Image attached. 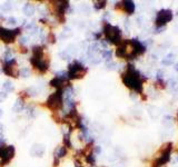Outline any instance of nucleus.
I'll return each instance as SVG.
<instances>
[{"instance_id": "f704fd0d", "label": "nucleus", "mask_w": 178, "mask_h": 167, "mask_svg": "<svg viewBox=\"0 0 178 167\" xmlns=\"http://www.w3.org/2000/svg\"><path fill=\"white\" fill-rule=\"evenodd\" d=\"M0 18H1V15H0Z\"/></svg>"}, {"instance_id": "f3484780", "label": "nucleus", "mask_w": 178, "mask_h": 167, "mask_svg": "<svg viewBox=\"0 0 178 167\" xmlns=\"http://www.w3.org/2000/svg\"><path fill=\"white\" fill-rule=\"evenodd\" d=\"M2 87H3V89H5L6 92H12V90H14V85H12V83L9 80L5 81Z\"/></svg>"}, {"instance_id": "2f4dec72", "label": "nucleus", "mask_w": 178, "mask_h": 167, "mask_svg": "<svg viewBox=\"0 0 178 167\" xmlns=\"http://www.w3.org/2000/svg\"><path fill=\"white\" fill-rule=\"evenodd\" d=\"M2 131H3V126L0 124V135H2Z\"/></svg>"}, {"instance_id": "5701e85b", "label": "nucleus", "mask_w": 178, "mask_h": 167, "mask_svg": "<svg viewBox=\"0 0 178 167\" xmlns=\"http://www.w3.org/2000/svg\"><path fill=\"white\" fill-rule=\"evenodd\" d=\"M60 57L61 59H65V60H69L70 59V55L68 54V51H62V53L60 54Z\"/></svg>"}, {"instance_id": "0eeeda50", "label": "nucleus", "mask_w": 178, "mask_h": 167, "mask_svg": "<svg viewBox=\"0 0 178 167\" xmlns=\"http://www.w3.org/2000/svg\"><path fill=\"white\" fill-rule=\"evenodd\" d=\"M172 143L167 144V147H165L164 149L161 150L160 155L157 157V161H156V166H161V165H165L167 161H169L170 158V153H172Z\"/></svg>"}, {"instance_id": "a211bd4d", "label": "nucleus", "mask_w": 178, "mask_h": 167, "mask_svg": "<svg viewBox=\"0 0 178 167\" xmlns=\"http://www.w3.org/2000/svg\"><path fill=\"white\" fill-rule=\"evenodd\" d=\"M174 55L172 54H169V55L167 56V58L164 59V60L161 61V64L164 65V66H169V65H172V62H174Z\"/></svg>"}, {"instance_id": "ddd939ff", "label": "nucleus", "mask_w": 178, "mask_h": 167, "mask_svg": "<svg viewBox=\"0 0 178 167\" xmlns=\"http://www.w3.org/2000/svg\"><path fill=\"white\" fill-rule=\"evenodd\" d=\"M67 154V149L65 146H59L57 147V149L55 150V158H62L65 157V155Z\"/></svg>"}, {"instance_id": "72a5a7b5", "label": "nucleus", "mask_w": 178, "mask_h": 167, "mask_svg": "<svg viewBox=\"0 0 178 167\" xmlns=\"http://www.w3.org/2000/svg\"><path fill=\"white\" fill-rule=\"evenodd\" d=\"M2 115H3V111H2V109H0V118L2 117Z\"/></svg>"}, {"instance_id": "393cba45", "label": "nucleus", "mask_w": 178, "mask_h": 167, "mask_svg": "<svg viewBox=\"0 0 178 167\" xmlns=\"http://www.w3.org/2000/svg\"><path fill=\"white\" fill-rule=\"evenodd\" d=\"M47 40H49L50 42H55L56 41V37H55V35H53V32H50L49 35H47Z\"/></svg>"}, {"instance_id": "f8f14e48", "label": "nucleus", "mask_w": 178, "mask_h": 167, "mask_svg": "<svg viewBox=\"0 0 178 167\" xmlns=\"http://www.w3.org/2000/svg\"><path fill=\"white\" fill-rule=\"evenodd\" d=\"M31 51H32V57H35V58H42L44 57V48L41 46H33Z\"/></svg>"}, {"instance_id": "473e14b6", "label": "nucleus", "mask_w": 178, "mask_h": 167, "mask_svg": "<svg viewBox=\"0 0 178 167\" xmlns=\"http://www.w3.org/2000/svg\"><path fill=\"white\" fill-rule=\"evenodd\" d=\"M174 68H175V70H176V71L178 72V64H176V65H175V67H174Z\"/></svg>"}, {"instance_id": "c756f323", "label": "nucleus", "mask_w": 178, "mask_h": 167, "mask_svg": "<svg viewBox=\"0 0 178 167\" xmlns=\"http://www.w3.org/2000/svg\"><path fill=\"white\" fill-rule=\"evenodd\" d=\"M94 152H95L96 154H99L100 152H101V148H100L99 146H96V147L94 148Z\"/></svg>"}, {"instance_id": "a878e982", "label": "nucleus", "mask_w": 178, "mask_h": 167, "mask_svg": "<svg viewBox=\"0 0 178 167\" xmlns=\"http://www.w3.org/2000/svg\"><path fill=\"white\" fill-rule=\"evenodd\" d=\"M27 92H28V96H29V95H30V96H35V95L37 94L36 89H35V88H29L27 90Z\"/></svg>"}, {"instance_id": "dca6fc26", "label": "nucleus", "mask_w": 178, "mask_h": 167, "mask_svg": "<svg viewBox=\"0 0 178 167\" xmlns=\"http://www.w3.org/2000/svg\"><path fill=\"white\" fill-rule=\"evenodd\" d=\"M19 76L22 78H28L29 76H30V70H29V68H27V67H23V68H21V69L19 70Z\"/></svg>"}, {"instance_id": "6e6552de", "label": "nucleus", "mask_w": 178, "mask_h": 167, "mask_svg": "<svg viewBox=\"0 0 178 167\" xmlns=\"http://www.w3.org/2000/svg\"><path fill=\"white\" fill-rule=\"evenodd\" d=\"M30 64L40 72H46L48 70V68H49L48 62H46L42 58H35V57H31Z\"/></svg>"}, {"instance_id": "f257e3e1", "label": "nucleus", "mask_w": 178, "mask_h": 167, "mask_svg": "<svg viewBox=\"0 0 178 167\" xmlns=\"http://www.w3.org/2000/svg\"><path fill=\"white\" fill-rule=\"evenodd\" d=\"M122 81L128 88L136 92L137 94H142V75L138 70L135 69V67L133 65H129L127 67V70L122 74Z\"/></svg>"}, {"instance_id": "1a4fd4ad", "label": "nucleus", "mask_w": 178, "mask_h": 167, "mask_svg": "<svg viewBox=\"0 0 178 167\" xmlns=\"http://www.w3.org/2000/svg\"><path fill=\"white\" fill-rule=\"evenodd\" d=\"M15 147L14 146H7L5 150V154L1 157V161H0V165H7L11 159L14 158L15 156Z\"/></svg>"}, {"instance_id": "9d476101", "label": "nucleus", "mask_w": 178, "mask_h": 167, "mask_svg": "<svg viewBox=\"0 0 178 167\" xmlns=\"http://www.w3.org/2000/svg\"><path fill=\"white\" fill-rule=\"evenodd\" d=\"M49 84H50V86L55 87V88H57V89H62L65 86H66V84L67 85H69L68 79H61V78H58V77L53 78Z\"/></svg>"}, {"instance_id": "9b49d317", "label": "nucleus", "mask_w": 178, "mask_h": 167, "mask_svg": "<svg viewBox=\"0 0 178 167\" xmlns=\"http://www.w3.org/2000/svg\"><path fill=\"white\" fill-rule=\"evenodd\" d=\"M119 5L122 8V10L126 11L128 15L134 14V11H135V3L133 1H122V2H119Z\"/></svg>"}, {"instance_id": "39448f33", "label": "nucleus", "mask_w": 178, "mask_h": 167, "mask_svg": "<svg viewBox=\"0 0 178 167\" xmlns=\"http://www.w3.org/2000/svg\"><path fill=\"white\" fill-rule=\"evenodd\" d=\"M172 19V11L169 9H161L157 12L156 16L155 24L157 26V28H163L165 27L167 22H169Z\"/></svg>"}, {"instance_id": "cd10ccee", "label": "nucleus", "mask_w": 178, "mask_h": 167, "mask_svg": "<svg viewBox=\"0 0 178 167\" xmlns=\"http://www.w3.org/2000/svg\"><path fill=\"white\" fill-rule=\"evenodd\" d=\"M6 148H7V146H5V145H0V157H2V155L5 154Z\"/></svg>"}, {"instance_id": "4be33fe9", "label": "nucleus", "mask_w": 178, "mask_h": 167, "mask_svg": "<svg viewBox=\"0 0 178 167\" xmlns=\"http://www.w3.org/2000/svg\"><path fill=\"white\" fill-rule=\"evenodd\" d=\"M86 161H88L89 164L94 165V164H95V161H96V159H95V156L92 155L91 153H90V154H89V155H87V156H86Z\"/></svg>"}, {"instance_id": "6ab92c4d", "label": "nucleus", "mask_w": 178, "mask_h": 167, "mask_svg": "<svg viewBox=\"0 0 178 167\" xmlns=\"http://www.w3.org/2000/svg\"><path fill=\"white\" fill-rule=\"evenodd\" d=\"M64 144L66 148H71V142H70V135L69 133H66L64 135Z\"/></svg>"}, {"instance_id": "c85d7f7f", "label": "nucleus", "mask_w": 178, "mask_h": 167, "mask_svg": "<svg viewBox=\"0 0 178 167\" xmlns=\"http://www.w3.org/2000/svg\"><path fill=\"white\" fill-rule=\"evenodd\" d=\"M6 98H7V92H0V103H1L3 99H6Z\"/></svg>"}, {"instance_id": "4468645a", "label": "nucleus", "mask_w": 178, "mask_h": 167, "mask_svg": "<svg viewBox=\"0 0 178 167\" xmlns=\"http://www.w3.org/2000/svg\"><path fill=\"white\" fill-rule=\"evenodd\" d=\"M35 7H33L31 3H26L25 6H23V14L26 15V16H32L33 14H35Z\"/></svg>"}, {"instance_id": "20e7f679", "label": "nucleus", "mask_w": 178, "mask_h": 167, "mask_svg": "<svg viewBox=\"0 0 178 167\" xmlns=\"http://www.w3.org/2000/svg\"><path fill=\"white\" fill-rule=\"evenodd\" d=\"M87 68L85 66L78 62V61H74L72 64L69 65L68 67V79H80L83 76L86 75Z\"/></svg>"}, {"instance_id": "2eb2a0df", "label": "nucleus", "mask_w": 178, "mask_h": 167, "mask_svg": "<svg viewBox=\"0 0 178 167\" xmlns=\"http://www.w3.org/2000/svg\"><path fill=\"white\" fill-rule=\"evenodd\" d=\"M23 107H25V105H23V101H22V99H17V101L15 103L12 109H14L15 113H20V111L23 109Z\"/></svg>"}, {"instance_id": "412c9836", "label": "nucleus", "mask_w": 178, "mask_h": 167, "mask_svg": "<svg viewBox=\"0 0 178 167\" xmlns=\"http://www.w3.org/2000/svg\"><path fill=\"white\" fill-rule=\"evenodd\" d=\"M105 6H106V1H96V2L94 3L95 9H97V10L105 8Z\"/></svg>"}, {"instance_id": "423d86ee", "label": "nucleus", "mask_w": 178, "mask_h": 167, "mask_svg": "<svg viewBox=\"0 0 178 167\" xmlns=\"http://www.w3.org/2000/svg\"><path fill=\"white\" fill-rule=\"evenodd\" d=\"M20 33L19 28H16L14 30L7 29V28L0 27V40H2L6 44H11L15 41L16 37Z\"/></svg>"}, {"instance_id": "7ed1b4c3", "label": "nucleus", "mask_w": 178, "mask_h": 167, "mask_svg": "<svg viewBox=\"0 0 178 167\" xmlns=\"http://www.w3.org/2000/svg\"><path fill=\"white\" fill-rule=\"evenodd\" d=\"M47 107L53 111H58L64 105V92L62 89H57V92L51 94L47 99Z\"/></svg>"}, {"instance_id": "7c9ffc66", "label": "nucleus", "mask_w": 178, "mask_h": 167, "mask_svg": "<svg viewBox=\"0 0 178 167\" xmlns=\"http://www.w3.org/2000/svg\"><path fill=\"white\" fill-rule=\"evenodd\" d=\"M27 41H28V40H27V38H26V37H21V39H20V44L25 45Z\"/></svg>"}, {"instance_id": "b1692460", "label": "nucleus", "mask_w": 178, "mask_h": 167, "mask_svg": "<svg viewBox=\"0 0 178 167\" xmlns=\"http://www.w3.org/2000/svg\"><path fill=\"white\" fill-rule=\"evenodd\" d=\"M7 24L15 26V25H16V24H17V19H16V18H15V17H9L8 19H7Z\"/></svg>"}, {"instance_id": "f03ea898", "label": "nucleus", "mask_w": 178, "mask_h": 167, "mask_svg": "<svg viewBox=\"0 0 178 167\" xmlns=\"http://www.w3.org/2000/svg\"><path fill=\"white\" fill-rule=\"evenodd\" d=\"M104 35H105L106 40L112 45L119 46L122 42L120 29L118 27H116V26L110 25L108 22L105 24V26H104Z\"/></svg>"}, {"instance_id": "aec40b11", "label": "nucleus", "mask_w": 178, "mask_h": 167, "mask_svg": "<svg viewBox=\"0 0 178 167\" xmlns=\"http://www.w3.org/2000/svg\"><path fill=\"white\" fill-rule=\"evenodd\" d=\"M101 56H103V58L106 59V60H110L111 56H112V51H111V50H108V49H105L101 51Z\"/></svg>"}, {"instance_id": "bb28decb", "label": "nucleus", "mask_w": 178, "mask_h": 167, "mask_svg": "<svg viewBox=\"0 0 178 167\" xmlns=\"http://www.w3.org/2000/svg\"><path fill=\"white\" fill-rule=\"evenodd\" d=\"M12 8L10 5V2H6L5 5H2V9L3 10H10V9Z\"/></svg>"}]
</instances>
